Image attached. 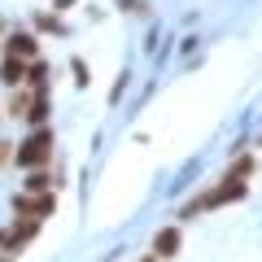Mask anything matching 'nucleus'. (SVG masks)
<instances>
[{
	"instance_id": "nucleus-5",
	"label": "nucleus",
	"mask_w": 262,
	"mask_h": 262,
	"mask_svg": "<svg viewBox=\"0 0 262 262\" xmlns=\"http://www.w3.org/2000/svg\"><path fill=\"white\" fill-rule=\"evenodd\" d=\"M13 206H18L27 219H35V214H53V196H48V192H44V196H27V192H22Z\"/></svg>"
},
{
	"instance_id": "nucleus-1",
	"label": "nucleus",
	"mask_w": 262,
	"mask_h": 262,
	"mask_svg": "<svg viewBox=\"0 0 262 262\" xmlns=\"http://www.w3.org/2000/svg\"><path fill=\"white\" fill-rule=\"evenodd\" d=\"M13 158H18L22 166H44V162L53 158V136H48V131H35L27 144H13Z\"/></svg>"
},
{
	"instance_id": "nucleus-12",
	"label": "nucleus",
	"mask_w": 262,
	"mask_h": 262,
	"mask_svg": "<svg viewBox=\"0 0 262 262\" xmlns=\"http://www.w3.org/2000/svg\"><path fill=\"white\" fill-rule=\"evenodd\" d=\"M144 262H158V258H144Z\"/></svg>"
},
{
	"instance_id": "nucleus-7",
	"label": "nucleus",
	"mask_w": 262,
	"mask_h": 262,
	"mask_svg": "<svg viewBox=\"0 0 262 262\" xmlns=\"http://www.w3.org/2000/svg\"><path fill=\"white\" fill-rule=\"evenodd\" d=\"M27 118H31V122H44V118H48V101H44V96H35V101H31Z\"/></svg>"
},
{
	"instance_id": "nucleus-8",
	"label": "nucleus",
	"mask_w": 262,
	"mask_h": 262,
	"mask_svg": "<svg viewBox=\"0 0 262 262\" xmlns=\"http://www.w3.org/2000/svg\"><path fill=\"white\" fill-rule=\"evenodd\" d=\"M27 110H31V96H27V92H18V96L9 101V114H18V118H27Z\"/></svg>"
},
{
	"instance_id": "nucleus-6",
	"label": "nucleus",
	"mask_w": 262,
	"mask_h": 262,
	"mask_svg": "<svg viewBox=\"0 0 262 262\" xmlns=\"http://www.w3.org/2000/svg\"><path fill=\"white\" fill-rule=\"evenodd\" d=\"M0 79L9 88H22L27 83V61H13V57H5V66H0Z\"/></svg>"
},
{
	"instance_id": "nucleus-13",
	"label": "nucleus",
	"mask_w": 262,
	"mask_h": 262,
	"mask_svg": "<svg viewBox=\"0 0 262 262\" xmlns=\"http://www.w3.org/2000/svg\"><path fill=\"white\" fill-rule=\"evenodd\" d=\"M0 118H5V114H0Z\"/></svg>"
},
{
	"instance_id": "nucleus-2",
	"label": "nucleus",
	"mask_w": 262,
	"mask_h": 262,
	"mask_svg": "<svg viewBox=\"0 0 262 262\" xmlns=\"http://www.w3.org/2000/svg\"><path fill=\"white\" fill-rule=\"evenodd\" d=\"M245 188H249V184H245L241 175H232L223 188H214V192H206L201 201H192V206H188V214H196V210H214V206H223V201H236V196H245Z\"/></svg>"
},
{
	"instance_id": "nucleus-9",
	"label": "nucleus",
	"mask_w": 262,
	"mask_h": 262,
	"mask_svg": "<svg viewBox=\"0 0 262 262\" xmlns=\"http://www.w3.org/2000/svg\"><path fill=\"white\" fill-rule=\"evenodd\" d=\"M44 75H48V70H44V66H39V61H31V66H27V83L44 88Z\"/></svg>"
},
{
	"instance_id": "nucleus-3",
	"label": "nucleus",
	"mask_w": 262,
	"mask_h": 262,
	"mask_svg": "<svg viewBox=\"0 0 262 262\" xmlns=\"http://www.w3.org/2000/svg\"><path fill=\"white\" fill-rule=\"evenodd\" d=\"M5 53L13 57V61H35V35H27V31H18V35H9L5 39Z\"/></svg>"
},
{
	"instance_id": "nucleus-4",
	"label": "nucleus",
	"mask_w": 262,
	"mask_h": 262,
	"mask_svg": "<svg viewBox=\"0 0 262 262\" xmlns=\"http://www.w3.org/2000/svg\"><path fill=\"white\" fill-rule=\"evenodd\" d=\"M179 253V227H162L153 241V258H175Z\"/></svg>"
},
{
	"instance_id": "nucleus-11",
	"label": "nucleus",
	"mask_w": 262,
	"mask_h": 262,
	"mask_svg": "<svg viewBox=\"0 0 262 262\" xmlns=\"http://www.w3.org/2000/svg\"><path fill=\"white\" fill-rule=\"evenodd\" d=\"M9 158H13V144H9V140H0V166H5Z\"/></svg>"
},
{
	"instance_id": "nucleus-10",
	"label": "nucleus",
	"mask_w": 262,
	"mask_h": 262,
	"mask_svg": "<svg viewBox=\"0 0 262 262\" xmlns=\"http://www.w3.org/2000/svg\"><path fill=\"white\" fill-rule=\"evenodd\" d=\"M27 192H48V175H31L27 179Z\"/></svg>"
}]
</instances>
